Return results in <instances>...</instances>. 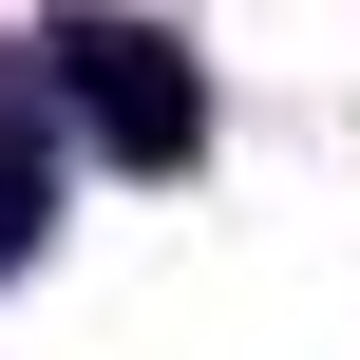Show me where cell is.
Masks as SVG:
<instances>
[{"label": "cell", "mask_w": 360, "mask_h": 360, "mask_svg": "<svg viewBox=\"0 0 360 360\" xmlns=\"http://www.w3.org/2000/svg\"><path fill=\"white\" fill-rule=\"evenodd\" d=\"M38 76H57L76 133L133 152V171H190V152H209V76H190V38H152V19H114V0H57V19H38Z\"/></svg>", "instance_id": "1"}]
</instances>
